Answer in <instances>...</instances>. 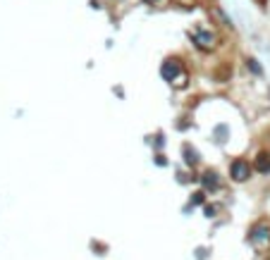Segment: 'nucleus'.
I'll return each mask as SVG.
<instances>
[{
  "mask_svg": "<svg viewBox=\"0 0 270 260\" xmlns=\"http://www.w3.org/2000/svg\"><path fill=\"white\" fill-rule=\"evenodd\" d=\"M249 172H251V167H249V162H244V160L232 162V177H234L237 181L249 179Z\"/></svg>",
  "mask_w": 270,
  "mask_h": 260,
  "instance_id": "f257e3e1",
  "label": "nucleus"
},
{
  "mask_svg": "<svg viewBox=\"0 0 270 260\" xmlns=\"http://www.w3.org/2000/svg\"><path fill=\"white\" fill-rule=\"evenodd\" d=\"M249 239H251V243H265L270 239V229L265 227V224H258V227L251 232V236H249Z\"/></svg>",
  "mask_w": 270,
  "mask_h": 260,
  "instance_id": "f03ea898",
  "label": "nucleus"
},
{
  "mask_svg": "<svg viewBox=\"0 0 270 260\" xmlns=\"http://www.w3.org/2000/svg\"><path fill=\"white\" fill-rule=\"evenodd\" d=\"M256 170L258 172H270V155H258V160H256Z\"/></svg>",
  "mask_w": 270,
  "mask_h": 260,
  "instance_id": "7ed1b4c3",
  "label": "nucleus"
},
{
  "mask_svg": "<svg viewBox=\"0 0 270 260\" xmlns=\"http://www.w3.org/2000/svg\"><path fill=\"white\" fill-rule=\"evenodd\" d=\"M203 186L210 188V191H215L218 188V177L213 174V172H206V174H203Z\"/></svg>",
  "mask_w": 270,
  "mask_h": 260,
  "instance_id": "20e7f679",
  "label": "nucleus"
},
{
  "mask_svg": "<svg viewBox=\"0 0 270 260\" xmlns=\"http://www.w3.org/2000/svg\"><path fill=\"white\" fill-rule=\"evenodd\" d=\"M194 36L198 38V45H201V48H208V45H213V43H210V41H213V36H206V34H198V31L194 34Z\"/></svg>",
  "mask_w": 270,
  "mask_h": 260,
  "instance_id": "39448f33",
  "label": "nucleus"
}]
</instances>
